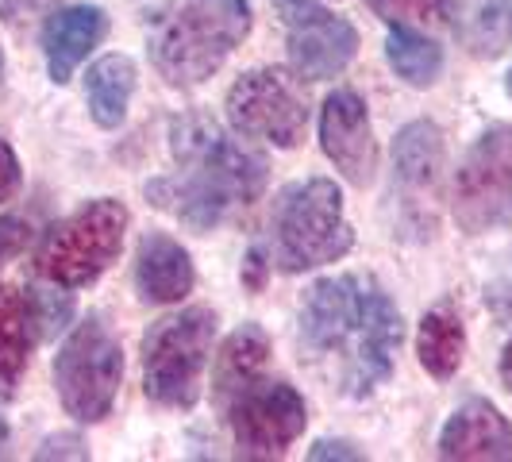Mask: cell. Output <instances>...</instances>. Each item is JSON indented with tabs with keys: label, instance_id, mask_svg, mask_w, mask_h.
Segmentation results:
<instances>
[{
	"label": "cell",
	"instance_id": "cell-29",
	"mask_svg": "<svg viewBox=\"0 0 512 462\" xmlns=\"http://www.w3.org/2000/svg\"><path fill=\"white\" fill-rule=\"evenodd\" d=\"M501 378H505V385H509V393H512V339H509V347H505V355H501Z\"/></svg>",
	"mask_w": 512,
	"mask_h": 462
},
{
	"label": "cell",
	"instance_id": "cell-14",
	"mask_svg": "<svg viewBox=\"0 0 512 462\" xmlns=\"http://www.w3.org/2000/svg\"><path fill=\"white\" fill-rule=\"evenodd\" d=\"M193 282H197V274H193V262H189L181 243H174L162 231H147L139 239V251H135V285H139V297L143 301H151V305H174L181 297H189Z\"/></svg>",
	"mask_w": 512,
	"mask_h": 462
},
{
	"label": "cell",
	"instance_id": "cell-24",
	"mask_svg": "<svg viewBox=\"0 0 512 462\" xmlns=\"http://www.w3.org/2000/svg\"><path fill=\"white\" fill-rule=\"evenodd\" d=\"M31 239V224L24 216H0V266L12 262Z\"/></svg>",
	"mask_w": 512,
	"mask_h": 462
},
{
	"label": "cell",
	"instance_id": "cell-13",
	"mask_svg": "<svg viewBox=\"0 0 512 462\" xmlns=\"http://www.w3.org/2000/svg\"><path fill=\"white\" fill-rule=\"evenodd\" d=\"M439 455L443 459L466 462H505L512 459V428L489 401H466L455 416L447 420L439 436Z\"/></svg>",
	"mask_w": 512,
	"mask_h": 462
},
{
	"label": "cell",
	"instance_id": "cell-12",
	"mask_svg": "<svg viewBox=\"0 0 512 462\" xmlns=\"http://www.w3.org/2000/svg\"><path fill=\"white\" fill-rule=\"evenodd\" d=\"M320 143L324 154L335 162V170L351 185L366 189L378 170V143L370 131V116L359 93L351 89H335L324 101V116H320Z\"/></svg>",
	"mask_w": 512,
	"mask_h": 462
},
{
	"label": "cell",
	"instance_id": "cell-1",
	"mask_svg": "<svg viewBox=\"0 0 512 462\" xmlns=\"http://www.w3.org/2000/svg\"><path fill=\"white\" fill-rule=\"evenodd\" d=\"M401 335V312L370 278H324L305 293L301 351L316 362H339L335 378L351 397L374 393L393 374Z\"/></svg>",
	"mask_w": 512,
	"mask_h": 462
},
{
	"label": "cell",
	"instance_id": "cell-11",
	"mask_svg": "<svg viewBox=\"0 0 512 462\" xmlns=\"http://www.w3.org/2000/svg\"><path fill=\"white\" fill-rule=\"evenodd\" d=\"M285 31H289V62L297 77L324 81L347 70L359 51V31L343 16L328 12L320 0H274Z\"/></svg>",
	"mask_w": 512,
	"mask_h": 462
},
{
	"label": "cell",
	"instance_id": "cell-6",
	"mask_svg": "<svg viewBox=\"0 0 512 462\" xmlns=\"http://www.w3.org/2000/svg\"><path fill=\"white\" fill-rule=\"evenodd\" d=\"M124 231H128V208L120 201L112 197L89 201L43 235L35 251V270L62 289H81V285L97 282L120 255Z\"/></svg>",
	"mask_w": 512,
	"mask_h": 462
},
{
	"label": "cell",
	"instance_id": "cell-27",
	"mask_svg": "<svg viewBox=\"0 0 512 462\" xmlns=\"http://www.w3.org/2000/svg\"><path fill=\"white\" fill-rule=\"evenodd\" d=\"M77 447H81V439H74V436L47 439V443L39 447V459H54V455H70V459H85V451H77Z\"/></svg>",
	"mask_w": 512,
	"mask_h": 462
},
{
	"label": "cell",
	"instance_id": "cell-9",
	"mask_svg": "<svg viewBox=\"0 0 512 462\" xmlns=\"http://www.w3.org/2000/svg\"><path fill=\"white\" fill-rule=\"evenodd\" d=\"M455 220L470 235L512 224V124L489 128L466 151L455 174Z\"/></svg>",
	"mask_w": 512,
	"mask_h": 462
},
{
	"label": "cell",
	"instance_id": "cell-19",
	"mask_svg": "<svg viewBox=\"0 0 512 462\" xmlns=\"http://www.w3.org/2000/svg\"><path fill=\"white\" fill-rule=\"evenodd\" d=\"M462 351H466V328L451 308H436L420 320L416 355H420V366L432 378H451L462 366Z\"/></svg>",
	"mask_w": 512,
	"mask_h": 462
},
{
	"label": "cell",
	"instance_id": "cell-30",
	"mask_svg": "<svg viewBox=\"0 0 512 462\" xmlns=\"http://www.w3.org/2000/svg\"><path fill=\"white\" fill-rule=\"evenodd\" d=\"M4 443H8V428H4V420H0V455H4Z\"/></svg>",
	"mask_w": 512,
	"mask_h": 462
},
{
	"label": "cell",
	"instance_id": "cell-16",
	"mask_svg": "<svg viewBox=\"0 0 512 462\" xmlns=\"http://www.w3.org/2000/svg\"><path fill=\"white\" fill-rule=\"evenodd\" d=\"M39 320V308L16 285H0V401L16 397L31 359V324Z\"/></svg>",
	"mask_w": 512,
	"mask_h": 462
},
{
	"label": "cell",
	"instance_id": "cell-28",
	"mask_svg": "<svg viewBox=\"0 0 512 462\" xmlns=\"http://www.w3.org/2000/svg\"><path fill=\"white\" fill-rule=\"evenodd\" d=\"M312 459H362V451H351V443H332V439H324V443L312 447Z\"/></svg>",
	"mask_w": 512,
	"mask_h": 462
},
{
	"label": "cell",
	"instance_id": "cell-32",
	"mask_svg": "<svg viewBox=\"0 0 512 462\" xmlns=\"http://www.w3.org/2000/svg\"><path fill=\"white\" fill-rule=\"evenodd\" d=\"M0 70H4V54H0Z\"/></svg>",
	"mask_w": 512,
	"mask_h": 462
},
{
	"label": "cell",
	"instance_id": "cell-2",
	"mask_svg": "<svg viewBox=\"0 0 512 462\" xmlns=\"http://www.w3.org/2000/svg\"><path fill=\"white\" fill-rule=\"evenodd\" d=\"M170 151L178 174L147 185V197L181 224L212 231L251 208L266 189V162L243 151L208 116H178L170 124Z\"/></svg>",
	"mask_w": 512,
	"mask_h": 462
},
{
	"label": "cell",
	"instance_id": "cell-7",
	"mask_svg": "<svg viewBox=\"0 0 512 462\" xmlns=\"http://www.w3.org/2000/svg\"><path fill=\"white\" fill-rule=\"evenodd\" d=\"M120 382H124L120 339L108 332L101 320L77 324L54 359V385H58L62 409L70 412L77 424H97L112 409Z\"/></svg>",
	"mask_w": 512,
	"mask_h": 462
},
{
	"label": "cell",
	"instance_id": "cell-5",
	"mask_svg": "<svg viewBox=\"0 0 512 462\" xmlns=\"http://www.w3.org/2000/svg\"><path fill=\"white\" fill-rule=\"evenodd\" d=\"M216 339V316L208 308H185L162 316L143 335V389L162 409H193L201 397L208 355Z\"/></svg>",
	"mask_w": 512,
	"mask_h": 462
},
{
	"label": "cell",
	"instance_id": "cell-20",
	"mask_svg": "<svg viewBox=\"0 0 512 462\" xmlns=\"http://www.w3.org/2000/svg\"><path fill=\"white\" fill-rule=\"evenodd\" d=\"M393 166H397V178L405 185H416V189L432 185L443 170V135L436 124L416 120L401 131L393 143Z\"/></svg>",
	"mask_w": 512,
	"mask_h": 462
},
{
	"label": "cell",
	"instance_id": "cell-10",
	"mask_svg": "<svg viewBox=\"0 0 512 462\" xmlns=\"http://www.w3.org/2000/svg\"><path fill=\"white\" fill-rule=\"evenodd\" d=\"M231 436L239 455L247 459H278L293 447V439L305 432L308 409L305 397L285 382H258L243 385L228 401Z\"/></svg>",
	"mask_w": 512,
	"mask_h": 462
},
{
	"label": "cell",
	"instance_id": "cell-22",
	"mask_svg": "<svg viewBox=\"0 0 512 462\" xmlns=\"http://www.w3.org/2000/svg\"><path fill=\"white\" fill-rule=\"evenodd\" d=\"M393 27H451L455 0H366Z\"/></svg>",
	"mask_w": 512,
	"mask_h": 462
},
{
	"label": "cell",
	"instance_id": "cell-4",
	"mask_svg": "<svg viewBox=\"0 0 512 462\" xmlns=\"http://www.w3.org/2000/svg\"><path fill=\"white\" fill-rule=\"evenodd\" d=\"M355 235L343 216V193L328 178L285 185L270 212V266L301 274L351 251Z\"/></svg>",
	"mask_w": 512,
	"mask_h": 462
},
{
	"label": "cell",
	"instance_id": "cell-18",
	"mask_svg": "<svg viewBox=\"0 0 512 462\" xmlns=\"http://www.w3.org/2000/svg\"><path fill=\"white\" fill-rule=\"evenodd\" d=\"M131 93H135V66L124 54H104L85 74V97L89 112L101 128H120L128 116Z\"/></svg>",
	"mask_w": 512,
	"mask_h": 462
},
{
	"label": "cell",
	"instance_id": "cell-17",
	"mask_svg": "<svg viewBox=\"0 0 512 462\" xmlns=\"http://www.w3.org/2000/svg\"><path fill=\"white\" fill-rule=\"evenodd\" d=\"M266 359H270V339L258 324H243L228 335L224 351L216 355V366H212V397L216 405L228 409V401L243 389L262 378L266 370Z\"/></svg>",
	"mask_w": 512,
	"mask_h": 462
},
{
	"label": "cell",
	"instance_id": "cell-8",
	"mask_svg": "<svg viewBox=\"0 0 512 462\" xmlns=\"http://www.w3.org/2000/svg\"><path fill=\"white\" fill-rule=\"evenodd\" d=\"M228 120L239 135L289 151L305 139L308 128L305 85L285 70H251L231 85Z\"/></svg>",
	"mask_w": 512,
	"mask_h": 462
},
{
	"label": "cell",
	"instance_id": "cell-15",
	"mask_svg": "<svg viewBox=\"0 0 512 462\" xmlns=\"http://www.w3.org/2000/svg\"><path fill=\"white\" fill-rule=\"evenodd\" d=\"M104 27H108V20L93 4L58 8L47 20V27H43V54H47V70H51L54 85H66L74 77L81 58L104 39Z\"/></svg>",
	"mask_w": 512,
	"mask_h": 462
},
{
	"label": "cell",
	"instance_id": "cell-23",
	"mask_svg": "<svg viewBox=\"0 0 512 462\" xmlns=\"http://www.w3.org/2000/svg\"><path fill=\"white\" fill-rule=\"evenodd\" d=\"M466 43L474 54H501L512 43V4H489L482 8L470 27H466Z\"/></svg>",
	"mask_w": 512,
	"mask_h": 462
},
{
	"label": "cell",
	"instance_id": "cell-3",
	"mask_svg": "<svg viewBox=\"0 0 512 462\" xmlns=\"http://www.w3.org/2000/svg\"><path fill=\"white\" fill-rule=\"evenodd\" d=\"M247 31V0H162L147 16V51L166 85L193 89L228 62Z\"/></svg>",
	"mask_w": 512,
	"mask_h": 462
},
{
	"label": "cell",
	"instance_id": "cell-26",
	"mask_svg": "<svg viewBox=\"0 0 512 462\" xmlns=\"http://www.w3.org/2000/svg\"><path fill=\"white\" fill-rule=\"evenodd\" d=\"M51 4L54 0H0V16H4L8 24H20V20L43 12V8H51Z\"/></svg>",
	"mask_w": 512,
	"mask_h": 462
},
{
	"label": "cell",
	"instance_id": "cell-31",
	"mask_svg": "<svg viewBox=\"0 0 512 462\" xmlns=\"http://www.w3.org/2000/svg\"><path fill=\"white\" fill-rule=\"evenodd\" d=\"M505 89H509V97H512V70H509V81H505Z\"/></svg>",
	"mask_w": 512,
	"mask_h": 462
},
{
	"label": "cell",
	"instance_id": "cell-25",
	"mask_svg": "<svg viewBox=\"0 0 512 462\" xmlns=\"http://www.w3.org/2000/svg\"><path fill=\"white\" fill-rule=\"evenodd\" d=\"M16 189H20V162H16L12 147L0 139V205H4Z\"/></svg>",
	"mask_w": 512,
	"mask_h": 462
},
{
	"label": "cell",
	"instance_id": "cell-21",
	"mask_svg": "<svg viewBox=\"0 0 512 462\" xmlns=\"http://www.w3.org/2000/svg\"><path fill=\"white\" fill-rule=\"evenodd\" d=\"M385 58L389 66L397 70V77H405L409 85L424 89L432 85L443 70V51H439L436 39L420 35L416 27H393L389 39H385Z\"/></svg>",
	"mask_w": 512,
	"mask_h": 462
}]
</instances>
